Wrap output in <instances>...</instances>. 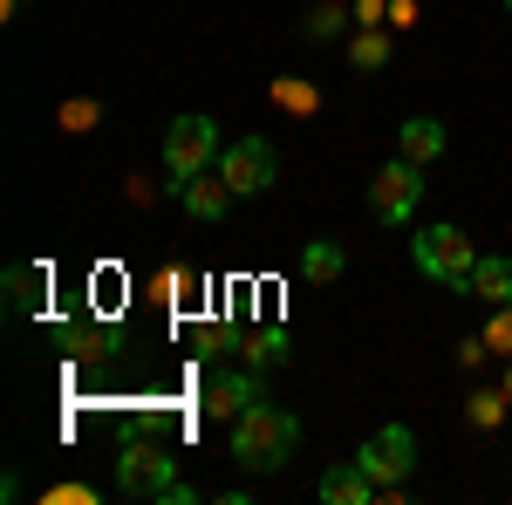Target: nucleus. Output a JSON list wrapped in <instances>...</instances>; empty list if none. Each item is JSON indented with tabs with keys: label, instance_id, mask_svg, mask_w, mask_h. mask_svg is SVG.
I'll list each match as a JSON object with an SVG mask.
<instances>
[{
	"label": "nucleus",
	"instance_id": "nucleus-19",
	"mask_svg": "<svg viewBox=\"0 0 512 505\" xmlns=\"http://www.w3.org/2000/svg\"><path fill=\"white\" fill-rule=\"evenodd\" d=\"M485 349L512 355V301H506V308H492V321H485Z\"/></svg>",
	"mask_w": 512,
	"mask_h": 505
},
{
	"label": "nucleus",
	"instance_id": "nucleus-16",
	"mask_svg": "<svg viewBox=\"0 0 512 505\" xmlns=\"http://www.w3.org/2000/svg\"><path fill=\"white\" fill-rule=\"evenodd\" d=\"M506 403H512V389H478L472 403H465V417H472L478 430H499L506 424Z\"/></svg>",
	"mask_w": 512,
	"mask_h": 505
},
{
	"label": "nucleus",
	"instance_id": "nucleus-15",
	"mask_svg": "<svg viewBox=\"0 0 512 505\" xmlns=\"http://www.w3.org/2000/svg\"><path fill=\"white\" fill-rule=\"evenodd\" d=\"M41 287H48V273H35V267H14V273H7V308H14V314H35Z\"/></svg>",
	"mask_w": 512,
	"mask_h": 505
},
{
	"label": "nucleus",
	"instance_id": "nucleus-13",
	"mask_svg": "<svg viewBox=\"0 0 512 505\" xmlns=\"http://www.w3.org/2000/svg\"><path fill=\"white\" fill-rule=\"evenodd\" d=\"M465 294H478L485 308H506L512 301V260H478L472 280H465Z\"/></svg>",
	"mask_w": 512,
	"mask_h": 505
},
{
	"label": "nucleus",
	"instance_id": "nucleus-12",
	"mask_svg": "<svg viewBox=\"0 0 512 505\" xmlns=\"http://www.w3.org/2000/svg\"><path fill=\"white\" fill-rule=\"evenodd\" d=\"M62 349L76 362H103V355H117V328L110 321H76V328H62Z\"/></svg>",
	"mask_w": 512,
	"mask_h": 505
},
{
	"label": "nucleus",
	"instance_id": "nucleus-26",
	"mask_svg": "<svg viewBox=\"0 0 512 505\" xmlns=\"http://www.w3.org/2000/svg\"><path fill=\"white\" fill-rule=\"evenodd\" d=\"M0 7H21V0H0Z\"/></svg>",
	"mask_w": 512,
	"mask_h": 505
},
{
	"label": "nucleus",
	"instance_id": "nucleus-9",
	"mask_svg": "<svg viewBox=\"0 0 512 505\" xmlns=\"http://www.w3.org/2000/svg\"><path fill=\"white\" fill-rule=\"evenodd\" d=\"M260 403V376H205V417H239Z\"/></svg>",
	"mask_w": 512,
	"mask_h": 505
},
{
	"label": "nucleus",
	"instance_id": "nucleus-11",
	"mask_svg": "<svg viewBox=\"0 0 512 505\" xmlns=\"http://www.w3.org/2000/svg\"><path fill=\"white\" fill-rule=\"evenodd\" d=\"M396 157H410V164L444 157V123H437V117H410L403 130H396Z\"/></svg>",
	"mask_w": 512,
	"mask_h": 505
},
{
	"label": "nucleus",
	"instance_id": "nucleus-22",
	"mask_svg": "<svg viewBox=\"0 0 512 505\" xmlns=\"http://www.w3.org/2000/svg\"><path fill=\"white\" fill-rule=\"evenodd\" d=\"M301 28H308V35H342V7H315V14H308V21H301Z\"/></svg>",
	"mask_w": 512,
	"mask_h": 505
},
{
	"label": "nucleus",
	"instance_id": "nucleus-25",
	"mask_svg": "<svg viewBox=\"0 0 512 505\" xmlns=\"http://www.w3.org/2000/svg\"><path fill=\"white\" fill-rule=\"evenodd\" d=\"M383 14H390V0H355V21H362V28H376Z\"/></svg>",
	"mask_w": 512,
	"mask_h": 505
},
{
	"label": "nucleus",
	"instance_id": "nucleus-8",
	"mask_svg": "<svg viewBox=\"0 0 512 505\" xmlns=\"http://www.w3.org/2000/svg\"><path fill=\"white\" fill-rule=\"evenodd\" d=\"M178 198H185V212H192V219H205V226H212V219H226L233 185H226L219 171H198V178H185V185H178Z\"/></svg>",
	"mask_w": 512,
	"mask_h": 505
},
{
	"label": "nucleus",
	"instance_id": "nucleus-23",
	"mask_svg": "<svg viewBox=\"0 0 512 505\" xmlns=\"http://www.w3.org/2000/svg\"><path fill=\"white\" fill-rule=\"evenodd\" d=\"M185 287H192V273H185V267H164L158 273V301H178Z\"/></svg>",
	"mask_w": 512,
	"mask_h": 505
},
{
	"label": "nucleus",
	"instance_id": "nucleus-18",
	"mask_svg": "<svg viewBox=\"0 0 512 505\" xmlns=\"http://www.w3.org/2000/svg\"><path fill=\"white\" fill-rule=\"evenodd\" d=\"M274 103H280V110H294V117H315V110H321V89H308V82H294V76H280V82H274Z\"/></svg>",
	"mask_w": 512,
	"mask_h": 505
},
{
	"label": "nucleus",
	"instance_id": "nucleus-10",
	"mask_svg": "<svg viewBox=\"0 0 512 505\" xmlns=\"http://www.w3.org/2000/svg\"><path fill=\"white\" fill-rule=\"evenodd\" d=\"M315 492H321L328 505H369V499H376V478H369L362 465H328Z\"/></svg>",
	"mask_w": 512,
	"mask_h": 505
},
{
	"label": "nucleus",
	"instance_id": "nucleus-2",
	"mask_svg": "<svg viewBox=\"0 0 512 505\" xmlns=\"http://www.w3.org/2000/svg\"><path fill=\"white\" fill-rule=\"evenodd\" d=\"M410 260H417L424 280H444L451 294H465V280H472V267H478L472 239L458 233V226H424V233L410 239Z\"/></svg>",
	"mask_w": 512,
	"mask_h": 505
},
{
	"label": "nucleus",
	"instance_id": "nucleus-5",
	"mask_svg": "<svg viewBox=\"0 0 512 505\" xmlns=\"http://www.w3.org/2000/svg\"><path fill=\"white\" fill-rule=\"evenodd\" d=\"M219 151H226V144H219V123H212V117H178L171 130H164V171H171L178 185L198 178Z\"/></svg>",
	"mask_w": 512,
	"mask_h": 505
},
{
	"label": "nucleus",
	"instance_id": "nucleus-7",
	"mask_svg": "<svg viewBox=\"0 0 512 505\" xmlns=\"http://www.w3.org/2000/svg\"><path fill=\"white\" fill-rule=\"evenodd\" d=\"M274 171H280V157L267 137H239V144H226L219 151V178L233 185V198H253V192H267L274 185Z\"/></svg>",
	"mask_w": 512,
	"mask_h": 505
},
{
	"label": "nucleus",
	"instance_id": "nucleus-6",
	"mask_svg": "<svg viewBox=\"0 0 512 505\" xmlns=\"http://www.w3.org/2000/svg\"><path fill=\"white\" fill-rule=\"evenodd\" d=\"M417 198H424V164H410V157H396V164H383V171L369 178V212H376L383 226H403V219L417 212Z\"/></svg>",
	"mask_w": 512,
	"mask_h": 505
},
{
	"label": "nucleus",
	"instance_id": "nucleus-28",
	"mask_svg": "<svg viewBox=\"0 0 512 505\" xmlns=\"http://www.w3.org/2000/svg\"><path fill=\"white\" fill-rule=\"evenodd\" d=\"M506 7H512V0H506Z\"/></svg>",
	"mask_w": 512,
	"mask_h": 505
},
{
	"label": "nucleus",
	"instance_id": "nucleus-1",
	"mask_svg": "<svg viewBox=\"0 0 512 505\" xmlns=\"http://www.w3.org/2000/svg\"><path fill=\"white\" fill-rule=\"evenodd\" d=\"M294 444H301V417L294 410H274L267 396L233 417V458L246 471H280L294 458Z\"/></svg>",
	"mask_w": 512,
	"mask_h": 505
},
{
	"label": "nucleus",
	"instance_id": "nucleus-21",
	"mask_svg": "<svg viewBox=\"0 0 512 505\" xmlns=\"http://www.w3.org/2000/svg\"><path fill=\"white\" fill-rule=\"evenodd\" d=\"M89 123H103V110H96L89 96H76V103H62V130H89Z\"/></svg>",
	"mask_w": 512,
	"mask_h": 505
},
{
	"label": "nucleus",
	"instance_id": "nucleus-17",
	"mask_svg": "<svg viewBox=\"0 0 512 505\" xmlns=\"http://www.w3.org/2000/svg\"><path fill=\"white\" fill-rule=\"evenodd\" d=\"M349 62L355 69H383V62H390V35H383V28H362V35L349 41Z\"/></svg>",
	"mask_w": 512,
	"mask_h": 505
},
{
	"label": "nucleus",
	"instance_id": "nucleus-3",
	"mask_svg": "<svg viewBox=\"0 0 512 505\" xmlns=\"http://www.w3.org/2000/svg\"><path fill=\"white\" fill-rule=\"evenodd\" d=\"M178 478V458L164 451L158 437H130L123 444V458H117V492H130V499H164V485Z\"/></svg>",
	"mask_w": 512,
	"mask_h": 505
},
{
	"label": "nucleus",
	"instance_id": "nucleus-4",
	"mask_svg": "<svg viewBox=\"0 0 512 505\" xmlns=\"http://www.w3.org/2000/svg\"><path fill=\"white\" fill-rule=\"evenodd\" d=\"M355 465L376 478V492H390V499H396V492H403V478H410V465H417V437H410L403 424H383L362 451H355Z\"/></svg>",
	"mask_w": 512,
	"mask_h": 505
},
{
	"label": "nucleus",
	"instance_id": "nucleus-20",
	"mask_svg": "<svg viewBox=\"0 0 512 505\" xmlns=\"http://www.w3.org/2000/svg\"><path fill=\"white\" fill-rule=\"evenodd\" d=\"M246 355H253V362H280V355H287V335H280V328H260V335L246 342Z\"/></svg>",
	"mask_w": 512,
	"mask_h": 505
},
{
	"label": "nucleus",
	"instance_id": "nucleus-27",
	"mask_svg": "<svg viewBox=\"0 0 512 505\" xmlns=\"http://www.w3.org/2000/svg\"><path fill=\"white\" fill-rule=\"evenodd\" d=\"M506 389H512V376H506Z\"/></svg>",
	"mask_w": 512,
	"mask_h": 505
},
{
	"label": "nucleus",
	"instance_id": "nucleus-24",
	"mask_svg": "<svg viewBox=\"0 0 512 505\" xmlns=\"http://www.w3.org/2000/svg\"><path fill=\"white\" fill-rule=\"evenodd\" d=\"M41 499H55V505H82V499H96V492H89V485H48Z\"/></svg>",
	"mask_w": 512,
	"mask_h": 505
},
{
	"label": "nucleus",
	"instance_id": "nucleus-14",
	"mask_svg": "<svg viewBox=\"0 0 512 505\" xmlns=\"http://www.w3.org/2000/svg\"><path fill=\"white\" fill-rule=\"evenodd\" d=\"M342 267H349V253L335 239H308V253H301V273L308 280H342Z\"/></svg>",
	"mask_w": 512,
	"mask_h": 505
}]
</instances>
